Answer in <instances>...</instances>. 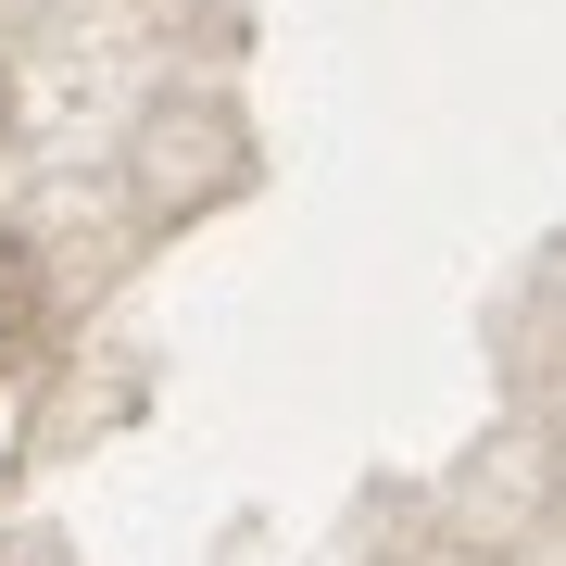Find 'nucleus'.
Here are the masks:
<instances>
[{
	"label": "nucleus",
	"mask_w": 566,
	"mask_h": 566,
	"mask_svg": "<svg viewBox=\"0 0 566 566\" xmlns=\"http://www.w3.org/2000/svg\"><path fill=\"white\" fill-rule=\"evenodd\" d=\"M13 327H39V277H25V252L0 240V340H13Z\"/></svg>",
	"instance_id": "obj_1"
}]
</instances>
